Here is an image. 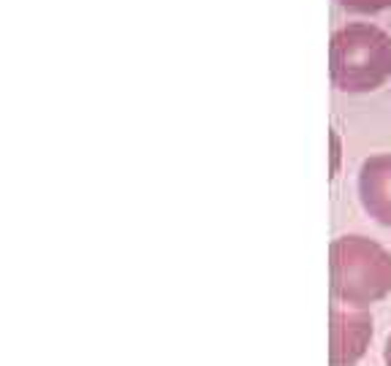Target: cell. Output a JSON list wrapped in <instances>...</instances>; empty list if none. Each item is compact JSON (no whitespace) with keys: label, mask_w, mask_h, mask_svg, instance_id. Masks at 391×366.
I'll return each instance as SVG.
<instances>
[{"label":"cell","mask_w":391,"mask_h":366,"mask_svg":"<svg viewBox=\"0 0 391 366\" xmlns=\"http://www.w3.org/2000/svg\"><path fill=\"white\" fill-rule=\"evenodd\" d=\"M391 76V35L372 22H348L331 35V82L340 92L381 90Z\"/></svg>","instance_id":"obj_1"},{"label":"cell","mask_w":391,"mask_h":366,"mask_svg":"<svg viewBox=\"0 0 391 366\" xmlns=\"http://www.w3.org/2000/svg\"><path fill=\"white\" fill-rule=\"evenodd\" d=\"M391 293V255L367 236L331 242V299L345 306H370Z\"/></svg>","instance_id":"obj_2"},{"label":"cell","mask_w":391,"mask_h":366,"mask_svg":"<svg viewBox=\"0 0 391 366\" xmlns=\"http://www.w3.org/2000/svg\"><path fill=\"white\" fill-rule=\"evenodd\" d=\"M331 366H356L358 358L367 353V345L372 339V317L364 312V306L348 309L345 304H331Z\"/></svg>","instance_id":"obj_3"},{"label":"cell","mask_w":391,"mask_h":366,"mask_svg":"<svg viewBox=\"0 0 391 366\" xmlns=\"http://www.w3.org/2000/svg\"><path fill=\"white\" fill-rule=\"evenodd\" d=\"M358 198L375 223L391 228V152L372 155L361 163Z\"/></svg>","instance_id":"obj_4"},{"label":"cell","mask_w":391,"mask_h":366,"mask_svg":"<svg viewBox=\"0 0 391 366\" xmlns=\"http://www.w3.org/2000/svg\"><path fill=\"white\" fill-rule=\"evenodd\" d=\"M337 3L354 14H378V11L391 8V0H337Z\"/></svg>","instance_id":"obj_5"},{"label":"cell","mask_w":391,"mask_h":366,"mask_svg":"<svg viewBox=\"0 0 391 366\" xmlns=\"http://www.w3.org/2000/svg\"><path fill=\"white\" fill-rule=\"evenodd\" d=\"M331 144H334V166H331V171H337V160H340V139H337V133H331Z\"/></svg>","instance_id":"obj_6"},{"label":"cell","mask_w":391,"mask_h":366,"mask_svg":"<svg viewBox=\"0 0 391 366\" xmlns=\"http://www.w3.org/2000/svg\"><path fill=\"white\" fill-rule=\"evenodd\" d=\"M383 361H386V366H391V334L386 339V347H383Z\"/></svg>","instance_id":"obj_7"}]
</instances>
